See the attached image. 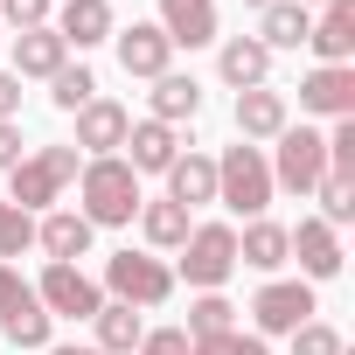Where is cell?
Wrapping results in <instances>:
<instances>
[{"instance_id":"6da1fadb","label":"cell","mask_w":355,"mask_h":355,"mask_svg":"<svg viewBox=\"0 0 355 355\" xmlns=\"http://www.w3.org/2000/svg\"><path fill=\"white\" fill-rule=\"evenodd\" d=\"M139 174L119 160V153H105V160H84V174H77V216L91 223V230H119V223H132L139 216Z\"/></svg>"},{"instance_id":"7a4b0ae2","label":"cell","mask_w":355,"mask_h":355,"mask_svg":"<svg viewBox=\"0 0 355 355\" xmlns=\"http://www.w3.org/2000/svg\"><path fill=\"white\" fill-rule=\"evenodd\" d=\"M84 174V153L77 146H42V153H21L15 167H8V202L21 209V216H35V209H49L70 182Z\"/></svg>"},{"instance_id":"3957f363","label":"cell","mask_w":355,"mask_h":355,"mask_svg":"<svg viewBox=\"0 0 355 355\" xmlns=\"http://www.w3.org/2000/svg\"><path fill=\"white\" fill-rule=\"evenodd\" d=\"M216 202L230 216H265V202H272V160H265V146H251V139L223 146V160H216Z\"/></svg>"},{"instance_id":"277c9868","label":"cell","mask_w":355,"mask_h":355,"mask_svg":"<svg viewBox=\"0 0 355 355\" xmlns=\"http://www.w3.org/2000/svg\"><path fill=\"white\" fill-rule=\"evenodd\" d=\"M237 272V230L230 223H196L182 244V279L196 293H223V279Z\"/></svg>"},{"instance_id":"5b68a950","label":"cell","mask_w":355,"mask_h":355,"mask_svg":"<svg viewBox=\"0 0 355 355\" xmlns=\"http://www.w3.org/2000/svg\"><path fill=\"white\" fill-rule=\"evenodd\" d=\"M105 286H112V300L119 306H160L167 293H174V272L153 258V251H112L105 258Z\"/></svg>"},{"instance_id":"8992f818","label":"cell","mask_w":355,"mask_h":355,"mask_svg":"<svg viewBox=\"0 0 355 355\" xmlns=\"http://www.w3.org/2000/svg\"><path fill=\"white\" fill-rule=\"evenodd\" d=\"M320 174H327V132H313V125H286V132H279V160H272V189H286V196H313Z\"/></svg>"},{"instance_id":"52a82bcc","label":"cell","mask_w":355,"mask_h":355,"mask_svg":"<svg viewBox=\"0 0 355 355\" xmlns=\"http://www.w3.org/2000/svg\"><path fill=\"white\" fill-rule=\"evenodd\" d=\"M35 300H42L49 320H91V313L105 306V286H98L84 265H49L42 286H35Z\"/></svg>"},{"instance_id":"ba28073f","label":"cell","mask_w":355,"mask_h":355,"mask_svg":"<svg viewBox=\"0 0 355 355\" xmlns=\"http://www.w3.org/2000/svg\"><path fill=\"white\" fill-rule=\"evenodd\" d=\"M251 320H258V334H293V327H306V320H313V286H306V279H272V286H258Z\"/></svg>"},{"instance_id":"9c48e42d","label":"cell","mask_w":355,"mask_h":355,"mask_svg":"<svg viewBox=\"0 0 355 355\" xmlns=\"http://www.w3.org/2000/svg\"><path fill=\"white\" fill-rule=\"evenodd\" d=\"M49 28L63 35V49H98L119 35V15H112V0H63L49 15Z\"/></svg>"},{"instance_id":"30bf717a","label":"cell","mask_w":355,"mask_h":355,"mask_svg":"<svg viewBox=\"0 0 355 355\" xmlns=\"http://www.w3.org/2000/svg\"><path fill=\"white\" fill-rule=\"evenodd\" d=\"M112 42H119V70H125V77H146V84H153V77H167V63H174V42L160 35V21H132V28H119Z\"/></svg>"},{"instance_id":"8fae6325","label":"cell","mask_w":355,"mask_h":355,"mask_svg":"<svg viewBox=\"0 0 355 355\" xmlns=\"http://www.w3.org/2000/svg\"><path fill=\"white\" fill-rule=\"evenodd\" d=\"M300 105L320 112V119H355V70H348V63H320V70H306Z\"/></svg>"},{"instance_id":"7c38bea8","label":"cell","mask_w":355,"mask_h":355,"mask_svg":"<svg viewBox=\"0 0 355 355\" xmlns=\"http://www.w3.org/2000/svg\"><path fill=\"white\" fill-rule=\"evenodd\" d=\"M125 125H132V112L125 105H112V98H91L84 112H77V153H91V160H105L112 146H125Z\"/></svg>"},{"instance_id":"4fadbf2b","label":"cell","mask_w":355,"mask_h":355,"mask_svg":"<svg viewBox=\"0 0 355 355\" xmlns=\"http://www.w3.org/2000/svg\"><path fill=\"white\" fill-rule=\"evenodd\" d=\"M160 35L174 49H209L216 42V0H160Z\"/></svg>"},{"instance_id":"5bb4252c","label":"cell","mask_w":355,"mask_h":355,"mask_svg":"<svg viewBox=\"0 0 355 355\" xmlns=\"http://www.w3.org/2000/svg\"><path fill=\"white\" fill-rule=\"evenodd\" d=\"M286 244H293V258H300L306 279H334L341 272V237L320 216H300V230H286Z\"/></svg>"},{"instance_id":"9a60e30c","label":"cell","mask_w":355,"mask_h":355,"mask_svg":"<svg viewBox=\"0 0 355 355\" xmlns=\"http://www.w3.org/2000/svg\"><path fill=\"white\" fill-rule=\"evenodd\" d=\"M306 49H313L320 63H348V56H355V0H327L320 21L306 28Z\"/></svg>"},{"instance_id":"2e32d148","label":"cell","mask_w":355,"mask_h":355,"mask_svg":"<svg viewBox=\"0 0 355 355\" xmlns=\"http://www.w3.org/2000/svg\"><path fill=\"white\" fill-rule=\"evenodd\" d=\"M125 167L132 174H167L174 167V153H182V139H174V125H160V119H139V125H125Z\"/></svg>"},{"instance_id":"e0dca14e","label":"cell","mask_w":355,"mask_h":355,"mask_svg":"<svg viewBox=\"0 0 355 355\" xmlns=\"http://www.w3.org/2000/svg\"><path fill=\"white\" fill-rule=\"evenodd\" d=\"M91 237H98V230H91L77 209H49V216L35 223V244L49 251V265H77V258L91 251Z\"/></svg>"},{"instance_id":"ac0fdd59","label":"cell","mask_w":355,"mask_h":355,"mask_svg":"<svg viewBox=\"0 0 355 355\" xmlns=\"http://www.w3.org/2000/svg\"><path fill=\"white\" fill-rule=\"evenodd\" d=\"M216 70H223V84H237V91H258V84L272 77V49H265L258 35H230V42L216 49Z\"/></svg>"},{"instance_id":"d6986e66","label":"cell","mask_w":355,"mask_h":355,"mask_svg":"<svg viewBox=\"0 0 355 355\" xmlns=\"http://www.w3.org/2000/svg\"><path fill=\"white\" fill-rule=\"evenodd\" d=\"M167 202H182V209L216 202V160H209V153H174V167H167Z\"/></svg>"},{"instance_id":"ffe728a7","label":"cell","mask_w":355,"mask_h":355,"mask_svg":"<svg viewBox=\"0 0 355 355\" xmlns=\"http://www.w3.org/2000/svg\"><path fill=\"white\" fill-rule=\"evenodd\" d=\"M293 258V244H286V223H272V216H251L244 223V237H237V265H251V272H279Z\"/></svg>"},{"instance_id":"44dd1931","label":"cell","mask_w":355,"mask_h":355,"mask_svg":"<svg viewBox=\"0 0 355 355\" xmlns=\"http://www.w3.org/2000/svg\"><path fill=\"white\" fill-rule=\"evenodd\" d=\"M63 63H70V49H63L56 28H21L15 35V77H56Z\"/></svg>"},{"instance_id":"7402d4cb","label":"cell","mask_w":355,"mask_h":355,"mask_svg":"<svg viewBox=\"0 0 355 355\" xmlns=\"http://www.w3.org/2000/svg\"><path fill=\"white\" fill-rule=\"evenodd\" d=\"M237 132H244V139H279V132H286V98H279L272 84L237 91Z\"/></svg>"},{"instance_id":"603a6c76","label":"cell","mask_w":355,"mask_h":355,"mask_svg":"<svg viewBox=\"0 0 355 355\" xmlns=\"http://www.w3.org/2000/svg\"><path fill=\"white\" fill-rule=\"evenodd\" d=\"M146 105H153V119H160V125H182V119H196V112H202V84H196V77H182V70H167V77H153Z\"/></svg>"},{"instance_id":"cb8c5ba5","label":"cell","mask_w":355,"mask_h":355,"mask_svg":"<svg viewBox=\"0 0 355 355\" xmlns=\"http://www.w3.org/2000/svg\"><path fill=\"white\" fill-rule=\"evenodd\" d=\"M306 28H313V15L300 8V0H272V8H258V42L265 49H306Z\"/></svg>"},{"instance_id":"d4e9b609","label":"cell","mask_w":355,"mask_h":355,"mask_svg":"<svg viewBox=\"0 0 355 355\" xmlns=\"http://www.w3.org/2000/svg\"><path fill=\"white\" fill-rule=\"evenodd\" d=\"M91 327H98V348H105V355H132V348H139V334H146L139 306H119V300H105V306L91 313Z\"/></svg>"},{"instance_id":"484cf974","label":"cell","mask_w":355,"mask_h":355,"mask_svg":"<svg viewBox=\"0 0 355 355\" xmlns=\"http://www.w3.org/2000/svg\"><path fill=\"white\" fill-rule=\"evenodd\" d=\"M139 230H146V244H153V251H182L196 223H189V209H182V202H167V196H160V202H139Z\"/></svg>"},{"instance_id":"4316f807","label":"cell","mask_w":355,"mask_h":355,"mask_svg":"<svg viewBox=\"0 0 355 355\" xmlns=\"http://www.w3.org/2000/svg\"><path fill=\"white\" fill-rule=\"evenodd\" d=\"M0 334H8L15 348H49V334H56V320H49V313H42V300L28 293V300H21L15 313H0Z\"/></svg>"},{"instance_id":"83f0119b","label":"cell","mask_w":355,"mask_h":355,"mask_svg":"<svg viewBox=\"0 0 355 355\" xmlns=\"http://www.w3.org/2000/svg\"><path fill=\"white\" fill-rule=\"evenodd\" d=\"M313 202H320V223H327V230L355 223V174L327 167V174H320V189H313Z\"/></svg>"},{"instance_id":"f1b7e54d","label":"cell","mask_w":355,"mask_h":355,"mask_svg":"<svg viewBox=\"0 0 355 355\" xmlns=\"http://www.w3.org/2000/svg\"><path fill=\"white\" fill-rule=\"evenodd\" d=\"M49 98H56V112H84V105L98 98V77H91L84 63H63V70L49 77Z\"/></svg>"},{"instance_id":"f546056e","label":"cell","mask_w":355,"mask_h":355,"mask_svg":"<svg viewBox=\"0 0 355 355\" xmlns=\"http://www.w3.org/2000/svg\"><path fill=\"white\" fill-rule=\"evenodd\" d=\"M237 327V306L223 300V293H202L196 306H189V341H202V334H230Z\"/></svg>"},{"instance_id":"4dcf8cb0","label":"cell","mask_w":355,"mask_h":355,"mask_svg":"<svg viewBox=\"0 0 355 355\" xmlns=\"http://www.w3.org/2000/svg\"><path fill=\"white\" fill-rule=\"evenodd\" d=\"M35 244V216H21L8 196H0V265H8V258H21Z\"/></svg>"},{"instance_id":"1f68e13d","label":"cell","mask_w":355,"mask_h":355,"mask_svg":"<svg viewBox=\"0 0 355 355\" xmlns=\"http://www.w3.org/2000/svg\"><path fill=\"white\" fill-rule=\"evenodd\" d=\"M189 355H272V348H265V334L230 327V334H202V341H189Z\"/></svg>"},{"instance_id":"d6a6232c","label":"cell","mask_w":355,"mask_h":355,"mask_svg":"<svg viewBox=\"0 0 355 355\" xmlns=\"http://www.w3.org/2000/svg\"><path fill=\"white\" fill-rule=\"evenodd\" d=\"M56 0H0V28H49Z\"/></svg>"},{"instance_id":"836d02e7","label":"cell","mask_w":355,"mask_h":355,"mask_svg":"<svg viewBox=\"0 0 355 355\" xmlns=\"http://www.w3.org/2000/svg\"><path fill=\"white\" fill-rule=\"evenodd\" d=\"M293 355H341V334L327 320H306V327H293Z\"/></svg>"},{"instance_id":"e575fe53","label":"cell","mask_w":355,"mask_h":355,"mask_svg":"<svg viewBox=\"0 0 355 355\" xmlns=\"http://www.w3.org/2000/svg\"><path fill=\"white\" fill-rule=\"evenodd\" d=\"M327 167L355 174V119H334V132H327Z\"/></svg>"},{"instance_id":"d590c367","label":"cell","mask_w":355,"mask_h":355,"mask_svg":"<svg viewBox=\"0 0 355 355\" xmlns=\"http://www.w3.org/2000/svg\"><path fill=\"white\" fill-rule=\"evenodd\" d=\"M132 355H189V327H153V334H139Z\"/></svg>"},{"instance_id":"8d00e7d4","label":"cell","mask_w":355,"mask_h":355,"mask_svg":"<svg viewBox=\"0 0 355 355\" xmlns=\"http://www.w3.org/2000/svg\"><path fill=\"white\" fill-rule=\"evenodd\" d=\"M28 293H35V286H28V279H21L15 265H0V313H15V306H21Z\"/></svg>"},{"instance_id":"74e56055","label":"cell","mask_w":355,"mask_h":355,"mask_svg":"<svg viewBox=\"0 0 355 355\" xmlns=\"http://www.w3.org/2000/svg\"><path fill=\"white\" fill-rule=\"evenodd\" d=\"M15 160H21V125H15V119H0V174H8Z\"/></svg>"},{"instance_id":"f35d334b","label":"cell","mask_w":355,"mask_h":355,"mask_svg":"<svg viewBox=\"0 0 355 355\" xmlns=\"http://www.w3.org/2000/svg\"><path fill=\"white\" fill-rule=\"evenodd\" d=\"M15 112H21V77L0 70V119H15Z\"/></svg>"},{"instance_id":"ab89813d","label":"cell","mask_w":355,"mask_h":355,"mask_svg":"<svg viewBox=\"0 0 355 355\" xmlns=\"http://www.w3.org/2000/svg\"><path fill=\"white\" fill-rule=\"evenodd\" d=\"M42 355H105V348H77V341H63V348H56V341H49Z\"/></svg>"},{"instance_id":"60d3db41","label":"cell","mask_w":355,"mask_h":355,"mask_svg":"<svg viewBox=\"0 0 355 355\" xmlns=\"http://www.w3.org/2000/svg\"><path fill=\"white\" fill-rule=\"evenodd\" d=\"M300 8H327V0H300Z\"/></svg>"},{"instance_id":"b9f144b4","label":"cell","mask_w":355,"mask_h":355,"mask_svg":"<svg viewBox=\"0 0 355 355\" xmlns=\"http://www.w3.org/2000/svg\"><path fill=\"white\" fill-rule=\"evenodd\" d=\"M244 8H272V0H244Z\"/></svg>"}]
</instances>
